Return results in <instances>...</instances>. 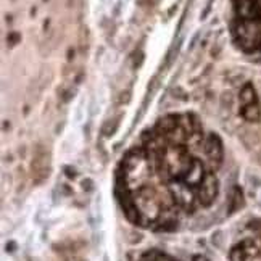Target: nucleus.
I'll return each instance as SVG.
<instances>
[{
    "label": "nucleus",
    "instance_id": "nucleus-1",
    "mask_svg": "<svg viewBox=\"0 0 261 261\" xmlns=\"http://www.w3.org/2000/svg\"><path fill=\"white\" fill-rule=\"evenodd\" d=\"M192 162L194 158L184 145H169L155 160L158 171L165 180H180Z\"/></svg>",
    "mask_w": 261,
    "mask_h": 261
},
{
    "label": "nucleus",
    "instance_id": "nucleus-2",
    "mask_svg": "<svg viewBox=\"0 0 261 261\" xmlns=\"http://www.w3.org/2000/svg\"><path fill=\"white\" fill-rule=\"evenodd\" d=\"M134 203L140 216V224H152L156 223L163 212V202L153 189L150 187H140L134 195Z\"/></svg>",
    "mask_w": 261,
    "mask_h": 261
},
{
    "label": "nucleus",
    "instance_id": "nucleus-3",
    "mask_svg": "<svg viewBox=\"0 0 261 261\" xmlns=\"http://www.w3.org/2000/svg\"><path fill=\"white\" fill-rule=\"evenodd\" d=\"M234 37L240 48L252 52L261 47V19H240L234 28Z\"/></svg>",
    "mask_w": 261,
    "mask_h": 261
},
{
    "label": "nucleus",
    "instance_id": "nucleus-4",
    "mask_svg": "<svg viewBox=\"0 0 261 261\" xmlns=\"http://www.w3.org/2000/svg\"><path fill=\"white\" fill-rule=\"evenodd\" d=\"M31 173L36 184H42L50 174V153L42 145H37L33 162H31Z\"/></svg>",
    "mask_w": 261,
    "mask_h": 261
},
{
    "label": "nucleus",
    "instance_id": "nucleus-5",
    "mask_svg": "<svg viewBox=\"0 0 261 261\" xmlns=\"http://www.w3.org/2000/svg\"><path fill=\"white\" fill-rule=\"evenodd\" d=\"M169 192H171V195L174 198L176 206L184 208L186 212H192L195 198H197L192 192V187L184 184L182 180H173V182L169 184Z\"/></svg>",
    "mask_w": 261,
    "mask_h": 261
},
{
    "label": "nucleus",
    "instance_id": "nucleus-6",
    "mask_svg": "<svg viewBox=\"0 0 261 261\" xmlns=\"http://www.w3.org/2000/svg\"><path fill=\"white\" fill-rule=\"evenodd\" d=\"M218 190H219V184H218V179H216L215 173L208 171L205 179L202 180V184L197 187V200L203 206H210L215 202Z\"/></svg>",
    "mask_w": 261,
    "mask_h": 261
},
{
    "label": "nucleus",
    "instance_id": "nucleus-7",
    "mask_svg": "<svg viewBox=\"0 0 261 261\" xmlns=\"http://www.w3.org/2000/svg\"><path fill=\"white\" fill-rule=\"evenodd\" d=\"M230 261H261V250L253 240H244L230 250Z\"/></svg>",
    "mask_w": 261,
    "mask_h": 261
},
{
    "label": "nucleus",
    "instance_id": "nucleus-8",
    "mask_svg": "<svg viewBox=\"0 0 261 261\" xmlns=\"http://www.w3.org/2000/svg\"><path fill=\"white\" fill-rule=\"evenodd\" d=\"M205 155L212 169L216 171L221 163H223V142H221V139L216 134H210L205 140Z\"/></svg>",
    "mask_w": 261,
    "mask_h": 261
},
{
    "label": "nucleus",
    "instance_id": "nucleus-9",
    "mask_svg": "<svg viewBox=\"0 0 261 261\" xmlns=\"http://www.w3.org/2000/svg\"><path fill=\"white\" fill-rule=\"evenodd\" d=\"M234 5L240 19H261V0H236Z\"/></svg>",
    "mask_w": 261,
    "mask_h": 261
},
{
    "label": "nucleus",
    "instance_id": "nucleus-10",
    "mask_svg": "<svg viewBox=\"0 0 261 261\" xmlns=\"http://www.w3.org/2000/svg\"><path fill=\"white\" fill-rule=\"evenodd\" d=\"M205 176H206V171H205L203 163L200 162V160L194 158V162L190 163L189 169L186 171L184 177L180 180H182L184 184H187L189 187L194 189V187H198L200 184H202V180L205 179Z\"/></svg>",
    "mask_w": 261,
    "mask_h": 261
},
{
    "label": "nucleus",
    "instance_id": "nucleus-11",
    "mask_svg": "<svg viewBox=\"0 0 261 261\" xmlns=\"http://www.w3.org/2000/svg\"><path fill=\"white\" fill-rule=\"evenodd\" d=\"M240 115L248 123H258L261 119V107L259 102H250V103H242L240 107Z\"/></svg>",
    "mask_w": 261,
    "mask_h": 261
},
{
    "label": "nucleus",
    "instance_id": "nucleus-12",
    "mask_svg": "<svg viewBox=\"0 0 261 261\" xmlns=\"http://www.w3.org/2000/svg\"><path fill=\"white\" fill-rule=\"evenodd\" d=\"M179 124V116H174V115H169V116H165L162 118L160 121L156 123L155 126V133L166 137L171 130H174Z\"/></svg>",
    "mask_w": 261,
    "mask_h": 261
},
{
    "label": "nucleus",
    "instance_id": "nucleus-13",
    "mask_svg": "<svg viewBox=\"0 0 261 261\" xmlns=\"http://www.w3.org/2000/svg\"><path fill=\"white\" fill-rule=\"evenodd\" d=\"M240 103H250V102H256L258 97H256V92L252 84H245L240 90Z\"/></svg>",
    "mask_w": 261,
    "mask_h": 261
},
{
    "label": "nucleus",
    "instance_id": "nucleus-14",
    "mask_svg": "<svg viewBox=\"0 0 261 261\" xmlns=\"http://www.w3.org/2000/svg\"><path fill=\"white\" fill-rule=\"evenodd\" d=\"M118 124H119V115L118 116H115V118H112V119H108V121L105 123V126H103V134L105 136H112V134H115V130H116V127H118Z\"/></svg>",
    "mask_w": 261,
    "mask_h": 261
},
{
    "label": "nucleus",
    "instance_id": "nucleus-15",
    "mask_svg": "<svg viewBox=\"0 0 261 261\" xmlns=\"http://www.w3.org/2000/svg\"><path fill=\"white\" fill-rule=\"evenodd\" d=\"M150 261H173L169 256H166V255H163V253H158V252H153L152 253V259Z\"/></svg>",
    "mask_w": 261,
    "mask_h": 261
},
{
    "label": "nucleus",
    "instance_id": "nucleus-16",
    "mask_svg": "<svg viewBox=\"0 0 261 261\" xmlns=\"http://www.w3.org/2000/svg\"><path fill=\"white\" fill-rule=\"evenodd\" d=\"M137 55H134V68H140L144 63V54L142 52H136Z\"/></svg>",
    "mask_w": 261,
    "mask_h": 261
},
{
    "label": "nucleus",
    "instance_id": "nucleus-17",
    "mask_svg": "<svg viewBox=\"0 0 261 261\" xmlns=\"http://www.w3.org/2000/svg\"><path fill=\"white\" fill-rule=\"evenodd\" d=\"M232 198H236V200H239V198H242V192H240L239 189H236L234 190V195H232ZM239 203H232V212H236V210H239Z\"/></svg>",
    "mask_w": 261,
    "mask_h": 261
},
{
    "label": "nucleus",
    "instance_id": "nucleus-18",
    "mask_svg": "<svg viewBox=\"0 0 261 261\" xmlns=\"http://www.w3.org/2000/svg\"><path fill=\"white\" fill-rule=\"evenodd\" d=\"M194 261H210L206 256H202V255H195L194 256Z\"/></svg>",
    "mask_w": 261,
    "mask_h": 261
},
{
    "label": "nucleus",
    "instance_id": "nucleus-19",
    "mask_svg": "<svg viewBox=\"0 0 261 261\" xmlns=\"http://www.w3.org/2000/svg\"><path fill=\"white\" fill-rule=\"evenodd\" d=\"M259 48H261V47H259Z\"/></svg>",
    "mask_w": 261,
    "mask_h": 261
}]
</instances>
